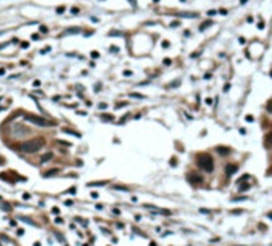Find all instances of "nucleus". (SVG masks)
Listing matches in <instances>:
<instances>
[{
  "instance_id": "37",
  "label": "nucleus",
  "mask_w": 272,
  "mask_h": 246,
  "mask_svg": "<svg viewBox=\"0 0 272 246\" xmlns=\"http://www.w3.org/2000/svg\"><path fill=\"white\" fill-rule=\"evenodd\" d=\"M131 75H132L131 70H126V72H124V76H131Z\"/></svg>"
},
{
  "instance_id": "36",
  "label": "nucleus",
  "mask_w": 272,
  "mask_h": 246,
  "mask_svg": "<svg viewBox=\"0 0 272 246\" xmlns=\"http://www.w3.org/2000/svg\"><path fill=\"white\" fill-rule=\"evenodd\" d=\"M67 192H68V194H75V192H76V189H75V187H72V189H68Z\"/></svg>"
},
{
  "instance_id": "2",
  "label": "nucleus",
  "mask_w": 272,
  "mask_h": 246,
  "mask_svg": "<svg viewBox=\"0 0 272 246\" xmlns=\"http://www.w3.org/2000/svg\"><path fill=\"white\" fill-rule=\"evenodd\" d=\"M197 165L204 172H212L213 170V159L208 154H199L197 156Z\"/></svg>"
},
{
  "instance_id": "6",
  "label": "nucleus",
  "mask_w": 272,
  "mask_h": 246,
  "mask_svg": "<svg viewBox=\"0 0 272 246\" xmlns=\"http://www.w3.org/2000/svg\"><path fill=\"white\" fill-rule=\"evenodd\" d=\"M53 157H54V154H53V152H46V154H43V156H41V160H40V162H41V164H46V162H50Z\"/></svg>"
},
{
  "instance_id": "32",
  "label": "nucleus",
  "mask_w": 272,
  "mask_h": 246,
  "mask_svg": "<svg viewBox=\"0 0 272 246\" xmlns=\"http://www.w3.org/2000/svg\"><path fill=\"white\" fill-rule=\"evenodd\" d=\"M170 64H172L170 59H164V65H170Z\"/></svg>"
},
{
  "instance_id": "11",
  "label": "nucleus",
  "mask_w": 272,
  "mask_h": 246,
  "mask_svg": "<svg viewBox=\"0 0 272 246\" xmlns=\"http://www.w3.org/2000/svg\"><path fill=\"white\" fill-rule=\"evenodd\" d=\"M210 26H212V21H207V22H204V24L199 27V30H205L207 27H210Z\"/></svg>"
},
{
  "instance_id": "4",
  "label": "nucleus",
  "mask_w": 272,
  "mask_h": 246,
  "mask_svg": "<svg viewBox=\"0 0 272 246\" xmlns=\"http://www.w3.org/2000/svg\"><path fill=\"white\" fill-rule=\"evenodd\" d=\"M11 133H13L15 137L21 138V137H24V135H29V129L23 127V125H13V127H11Z\"/></svg>"
},
{
  "instance_id": "23",
  "label": "nucleus",
  "mask_w": 272,
  "mask_h": 246,
  "mask_svg": "<svg viewBox=\"0 0 272 246\" xmlns=\"http://www.w3.org/2000/svg\"><path fill=\"white\" fill-rule=\"evenodd\" d=\"M91 57H92V59H97V57H99V53H97V51H92V53H91Z\"/></svg>"
},
{
  "instance_id": "12",
  "label": "nucleus",
  "mask_w": 272,
  "mask_h": 246,
  "mask_svg": "<svg viewBox=\"0 0 272 246\" xmlns=\"http://www.w3.org/2000/svg\"><path fill=\"white\" fill-rule=\"evenodd\" d=\"M56 173H58V170H50V172H46L43 176H45V178H50V176H54Z\"/></svg>"
},
{
  "instance_id": "14",
  "label": "nucleus",
  "mask_w": 272,
  "mask_h": 246,
  "mask_svg": "<svg viewBox=\"0 0 272 246\" xmlns=\"http://www.w3.org/2000/svg\"><path fill=\"white\" fill-rule=\"evenodd\" d=\"M19 219H21V221H24V222H27V224H30V226H35V222H33V221H30L29 217H23V216H21Z\"/></svg>"
},
{
  "instance_id": "13",
  "label": "nucleus",
  "mask_w": 272,
  "mask_h": 246,
  "mask_svg": "<svg viewBox=\"0 0 272 246\" xmlns=\"http://www.w3.org/2000/svg\"><path fill=\"white\" fill-rule=\"evenodd\" d=\"M100 118H102V121H113V116L111 114H102Z\"/></svg>"
},
{
  "instance_id": "24",
  "label": "nucleus",
  "mask_w": 272,
  "mask_h": 246,
  "mask_svg": "<svg viewBox=\"0 0 272 246\" xmlns=\"http://www.w3.org/2000/svg\"><path fill=\"white\" fill-rule=\"evenodd\" d=\"M56 11H58V15H62V13H64V11H65V8H64V6H59V8H58V10H56Z\"/></svg>"
},
{
  "instance_id": "34",
  "label": "nucleus",
  "mask_w": 272,
  "mask_h": 246,
  "mask_svg": "<svg viewBox=\"0 0 272 246\" xmlns=\"http://www.w3.org/2000/svg\"><path fill=\"white\" fill-rule=\"evenodd\" d=\"M70 11L73 13V15H76V13H80V10H78V8H75V6H73V8H72Z\"/></svg>"
},
{
  "instance_id": "26",
  "label": "nucleus",
  "mask_w": 272,
  "mask_h": 246,
  "mask_svg": "<svg viewBox=\"0 0 272 246\" xmlns=\"http://www.w3.org/2000/svg\"><path fill=\"white\" fill-rule=\"evenodd\" d=\"M127 2H129L132 6H134V8H137V0H127Z\"/></svg>"
},
{
  "instance_id": "30",
  "label": "nucleus",
  "mask_w": 272,
  "mask_h": 246,
  "mask_svg": "<svg viewBox=\"0 0 272 246\" xmlns=\"http://www.w3.org/2000/svg\"><path fill=\"white\" fill-rule=\"evenodd\" d=\"M40 32H43V33H46V32H48V29H46V27H45V26H40Z\"/></svg>"
},
{
  "instance_id": "42",
  "label": "nucleus",
  "mask_w": 272,
  "mask_h": 246,
  "mask_svg": "<svg viewBox=\"0 0 272 246\" xmlns=\"http://www.w3.org/2000/svg\"><path fill=\"white\" fill-rule=\"evenodd\" d=\"M247 2H248V0H240V3H242V5H243V3H247Z\"/></svg>"
},
{
  "instance_id": "38",
  "label": "nucleus",
  "mask_w": 272,
  "mask_h": 246,
  "mask_svg": "<svg viewBox=\"0 0 272 246\" xmlns=\"http://www.w3.org/2000/svg\"><path fill=\"white\" fill-rule=\"evenodd\" d=\"M33 86L38 87V86H40V81H38V80H35V81H33Z\"/></svg>"
},
{
  "instance_id": "45",
  "label": "nucleus",
  "mask_w": 272,
  "mask_h": 246,
  "mask_svg": "<svg viewBox=\"0 0 272 246\" xmlns=\"http://www.w3.org/2000/svg\"><path fill=\"white\" fill-rule=\"evenodd\" d=\"M181 2H185V0H181Z\"/></svg>"
},
{
  "instance_id": "25",
  "label": "nucleus",
  "mask_w": 272,
  "mask_h": 246,
  "mask_svg": "<svg viewBox=\"0 0 272 246\" xmlns=\"http://www.w3.org/2000/svg\"><path fill=\"white\" fill-rule=\"evenodd\" d=\"M180 26V21H173V22H170V27H178Z\"/></svg>"
},
{
  "instance_id": "9",
  "label": "nucleus",
  "mask_w": 272,
  "mask_h": 246,
  "mask_svg": "<svg viewBox=\"0 0 272 246\" xmlns=\"http://www.w3.org/2000/svg\"><path fill=\"white\" fill-rule=\"evenodd\" d=\"M178 18H197L196 13H180V15H177Z\"/></svg>"
},
{
  "instance_id": "17",
  "label": "nucleus",
  "mask_w": 272,
  "mask_h": 246,
  "mask_svg": "<svg viewBox=\"0 0 272 246\" xmlns=\"http://www.w3.org/2000/svg\"><path fill=\"white\" fill-rule=\"evenodd\" d=\"M248 189H250V186H248V184L240 186V187H239V192H245V191H248Z\"/></svg>"
},
{
  "instance_id": "35",
  "label": "nucleus",
  "mask_w": 272,
  "mask_h": 246,
  "mask_svg": "<svg viewBox=\"0 0 272 246\" xmlns=\"http://www.w3.org/2000/svg\"><path fill=\"white\" fill-rule=\"evenodd\" d=\"M220 15H223V16H225V15H228V10H225V8H223V10H220Z\"/></svg>"
},
{
  "instance_id": "3",
  "label": "nucleus",
  "mask_w": 272,
  "mask_h": 246,
  "mask_svg": "<svg viewBox=\"0 0 272 246\" xmlns=\"http://www.w3.org/2000/svg\"><path fill=\"white\" fill-rule=\"evenodd\" d=\"M24 118H26V121H29V122H32V124H35V125H38V127H51V125H54V122H51V121H46V119L40 118V116L26 114Z\"/></svg>"
},
{
  "instance_id": "43",
  "label": "nucleus",
  "mask_w": 272,
  "mask_h": 246,
  "mask_svg": "<svg viewBox=\"0 0 272 246\" xmlns=\"http://www.w3.org/2000/svg\"><path fill=\"white\" fill-rule=\"evenodd\" d=\"M153 2H155V3H158V2H159V0H153Z\"/></svg>"
},
{
  "instance_id": "22",
  "label": "nucleus",
  "mask_w": 272,
  "mask_h": 246,
  "mask_svg": "<svg viewBox=\"0 0 272 246\" xmlns=\"http://www.w3.org/2000/svg\"><path fill=\"white\" fill-rule=\"evenodd\" d=\"M56 143H59V145H62V146H70V143H68V142H62V140H58Z\"/></svg>"
},
{
  "instance_id": "31",
  "label": "nucleus",
  "mask_w": 272,
  "mask_h": 246,
  "mask_svg": "<svg viewBox=\"0 0 272 246\" xmlns=\"http://www.w3.org/2000/svg\"><path fill=\"white\" fill-rule=\"evenodd\" d=\"M199 211H201V213H204V214H207V213H210V210H205V208H201V210H199Z\"/></svg>"
},
{
  "instance_id": "27",
  "label": "nucleus",
  "mask_w": 272,
  "mask_h": 246,
  "mask_svg": "<svg viewBox=\"0 0 272 246\" xmlns=\"http://www.w3.org/2000/svg\"><path fill=\"white\" fill-rule=\"evenodd\" d=\"M115 189H118V191H127V187H123V186H115Z\"/></svg>"
},
{
  "instance_id": "20",
  "label": "nucleus",
  "mask_w": 272,
  "mask_h": 246,
  "mask_svg": "<svg viewBox=\"0 0 272 246\" xmlns=\"http://www.w3.org/2000/svg\"><path fill=\"white\" fill-rule=\"evenodd\" d=\"M242 200H247V197H234L232 202H242Z\"/></svg>"
},
{
  "instance_id": "40",
  "label": "nucleus",
  "mask_w": 272,
  "mask_h": 246,
  "mask_svg": "<svg viewBox=\"0 0 272 246\" xmlns=\"http://www.w3.org/2000/svg\"><path fill=\"white\" fill-rule=\"evenodd\" d=\"M21 46H23V48H27V46H29V43H27V41H24V43H21Z\"/></svg>"
},
{
  "instance_id": "18",
  "label": "nucleus",
  "mask_w": 272,
  "mask_h": 246,
  "mask_svg": "<svg viewBox=\"0 0 272 246\" xmlns=\"http://www.w3.org/2000/svg\"><path fill=\"white\" fill-rule=\"evenodd\" d=\"M131 97H135V98H145V95L137 94V92H132V94H131Z\"/></svg>"
},
{
  "instance_id": "33",
  "label": "nucleus",
  "mask_w": 272,
  "mask_h": 246,
  "mask_svg": "<svg viewBox=\"0 0 272 246\" xmlns=\"http://www.w3.org/2000/svg\"><path fill=\"white\" fill-rule=\"evenodd\" d=\"M207 15H208V16H213V15H217V11H215V10H210V11L207 13Z\"/></svg>"
},
{
  "instance_id": "5",
  "label": "nucleus",
  "mask_w": 272,
  "mask_h": 246,
  "mask_svg": "<svg viewBox=\"0 0 272 246\" xmlns=\"http://www.w3.org/2000/svg\"><path fill=\"white\" fill-rule=\"evenodd\" d=\"M237 172V165H234V164H229L228 167H226V175L228 176H231V175H234Z\"/></svg>"
},
{
  "instance_id": "28",
  "label": "nucleus",
  "mask_w": 272,
  "mask_h": 246,
  "mask_svg": "<svg viewBox=\"0 0 272 246\" xmlns=\"http://www.w3.org/2000/svg\"><path fill=\"white\" fill-rule=\"evenodd\" d=\"M99 108H100V110H105V108H107V103H103V102L99 103Z\"/></svg>"
},
{
  "instance_id": "41",
  "label": "nucleus",
  "mask_w": 272,
  "mask_h": 246,
  "mask_svg": "<svg viewBox=\"0 0 272 246\" xmlns=\"http://www.w3.org/2000/svg\"><path fill=\"white\" fill-rule=\"evenodd\" d=\"M2 75H5V68H0V76Z\"/></svg>"
},
{
  "instance_id": "15",
  "label": "nucleus",
  "mask_w": 272,
  "mask_h": 246,
  "mask_svg": "<svg viewBox=\"0 0 272 246\" xmlns=\"http://www.w3.org/2000/svg\"><path fill=\"white\" fill-rule=\"evenodd\" d=\"M218 152H220V154H229L231 151H229L228 148H221V146H220V148H218Z\"/></svg>"
},
{
  "instance_id": "7",
  "label": "nucleus",
  "mask_w": 272,
  "mask_h": 246,
  "mask_svg": "<svg viewBox=\"0 0 272 246\" xmlns=\"http://www.w3.org/2000/svg\"><path fill=\"white\" fill-rule=\"evenodd\" d=\"M80 32H81L80 27H72V29L64 30V35H73V33H80Z\"/></svg>"
},
{
  "instance_id": "44",
  "label": "nucleus",
  "mask_w": 272,
  "mask_h": 246,
  "mask_svg": "<svg viewBox=\"0 0 272 246\" xmlns=\"http://www.w3.org/2000/svg\"><path fill=\"white\" fill-rule=\"evenodd\" d=\"M2 33H3V32H0V35H2Z\"/></svg>"
},
{
  "instance_id": "10",
  "label": "nucleus",
  "mask_w": 272,
  "mask_h": 246,
  "mask_svg": "<svg viewBox=\"0 0 272 246\" xmlns=\"http://www.w3.org/2000/svg\"><path fill=\"white\" fill-rule=\"evenodd\" d=\"M107 181H96V183H89L88 186H105Z\"/></svg>"
},
{
  "instance_id": "21",
  "label": "nucleus",
  "mask_w": 272,
  "mask_h": 246,
  "mask_svg": "<svg viewBox=\"0 0 272 246\" xmlns=\"http://www.w3.org/2000/svg\"><path fill=\"white\" fill-rule=\"evenodd\" d=\"M248 178H250L248 175H243V176H240L239 179H237V183H242V181H245V179H248Z\"/></svg>"
},
{
  "instance_id": "8",
  "label": "nucleus",
  "mask_w": 272,
  "mask_h": 246,
  "mask_svg": "<svg viewBox=\"0 0 272 246\" xmlns=\"http://www.w3.org/2000/svg\"><path fill=\"white\" fill-rule=\"evenodd\" d=\"M62 130H64L65 133H68V135H73V137H76V138H80V137H81L78 132H75V130H72V129H67V127H65V129H62Z\"/></svg>"
},
{
  "instance_id": "39",
  "label": "nucleus",
  "mask_w": 272,
  "mask_h": 246,
  "mask_svg": "<svg viewBox=\"0 0 272 246\" xmlns=\"http://www.w3.org/2000/svg\"><path fill=\"white\" fill-rule=\"evenodd\" d=\"M3 210H6V211H10V205H2Z\"/></svg>"
},
{
  "instance_id": "29",
  "label": "nucleus",
  "mask_w": 272,
  "mask_h": 246,
  "mask_svg": "<svg viewBox=\"0 0 272 246\" xmlns=\"http://www.w3.org/2000/svg\"><path fill=\"white\" fill-rule=\"evenodd\" d=\"M59 213H61V211H59V208H53V214H54V216H58Z\"/></svg>"
},
{
  "instance_id": "19",
  "label": "nucleus",
  "mask_w": 272,
  "mask_h": 246,
  "mask_svg": "<svg viewBox=\"0 0 272 246\" xmlns=\"http://www.w3.org/2000/svg\"><path fill=\"white\" fill-rule=\"evenodd\" d=\"M178 84H180V80H175L173 83H170V84H169V87H177Z\"/></svg>"
},
{
  "instance_id": "1",
  "label": "nucleus",
  "mask_w": 272,
  "mask_h": 246,
  "mask_svg": "<svg viewBox=\"0 0 272 246\" xmlns=\"http://www.w3.org/2000/svg\"><path fill=\"white\" fill-rule=\"evenodd\" d=\"M45 145V140L43 138H32L29 142H24L19 145V151L21 152H26V154H30V152H37L38 149H41V146Z\"/></svg>"
},
{
  "instance_id": "16",
  "label": "nucleus",
  "mask_w": 272,
  "mask_h": 246,
  "mask_svg": "<svg viewBox=\"0 0 272 246\" xmlns=\"http://www.w3.org/2000/svg\"><path fill=\"white\" fill-rule=\"evenodd\" d=\"M110 35H111V37H123V33H121V32H118V30H111Z\"/></svg>"
}]
</instances>
